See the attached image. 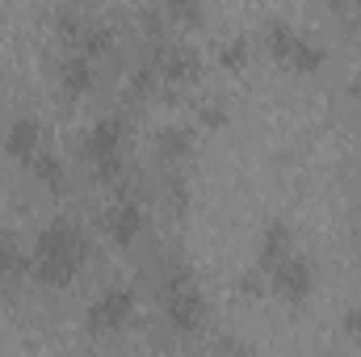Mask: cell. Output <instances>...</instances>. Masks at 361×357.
Returning a JSON list of instances; mask_svg holds the SVG:
<instances>
[{"mask_svg":"<svg viewBox=\"0 0 361 357\" xmlns=\"http://www.w3.org/2000/svg\"><path fill=\"white\" fill-rule=\"evenodd\" d=\"M244 55H248V38H235L231 47H223V63H227V68H235Z\"/></svg>","mask_w":361,"mask_h":357,"instance_id":"obj_15","label":"cell"},{"mask_svg":"<svg viewBox=\"0 0 361 357\" xmlns=\"http://www.w3.org/2000/svg\"><path fill=\"white\" fill-rule=\"evenodd\" d=\"M357 17H361V4H357Z\"/></svg>","mask_w":361,"mask_h":357,"instance_id":"obj_19","label":"cell"},{"mask_svg":"<svg viewBox=\"0 0 361 357\" xmlns=\"http://www.w3.org/2000/svg\"><path fill=\"white\" fill-rule=\"evenodd\" d=\"M92 80H97V72H92V59H85V55L72 51L59 63V89L68 92V97H85L92 89Z\"/></svg>","mask_w":361,"mask_h":357,"instance_id":"obj_11","label":"cell"},{"mask_svg":"<svg viewBox=\"0 0 361 357\" xmlns=\"http://www.w3.org/2000/svg\"><path fill=\"white\" fill-rule=\"evenodd\" d=\"M269 51H273V59H281L294 72H315L324 63V47L307 30L290 25V21H273L269 25Z\"/></svg>","mask_w":361,"mask_h":357,"instance_id":"obj_5","label":"cell"},{"mask_svg":"<svg viewBox=\"0 0 361 357\" xmlns=\"http://www.w3.org/2000/svg\"><path fill=\"white\" fill-rule=\"evenodd\" d=\"M17 265H21V248L8 231H0V277H8Z\"/></svg>","mask_w":361,"mask_h":357,"instance_id":"obj_14","label":"cell"},{"mask_svg":"<svg viewBox=\"0 0 361 357\" xmlns=\"http://www.w3.org/2000/svg\"><path fill=\"white\" fill-rule=\"evenodd\" d=\"M223 357H257L248 345H240V341H223Z\"/></svg>","mask_w":361,"mask_h":357,"instance_id":"obj_18","label":"cell"},{"mask_svg":"<svg viewBox=\"0 0 361 357\" xmlns=\"http://www.w3.org/2000/svg\"><path fill=\"white\" fill-rule=\"evenodd\" d=\"M341 328H345V337H361V303H353V307L345 311Z\"/></svg>","mask_w":361,"mask_h":357,"instance_id":"obj_16","label":"cell"},{"mask_svg":"<svg viewBox=\"0 0 361 357\" xmlns=\"http://www.w3.org/2000/svg\"><path fill=\"white\" fill-rule=\"evenodd\" d=\"M265 282H269V290L281 298V303H307L311 298V290H315V265L302 257V253H294V257H286L277 269L265 273Z\"/></svg>","mask_w":361,"mask_h":357,"instance_id":"obj_6","label":"cell"},{"mask_svg":"<svg viewBox=\"0 0 361 357\" xmlns=\"http://www.w3.org/2000/svg\"><path fill=\"white\" fill-rule=\"evenodd\" d=\"M135 307H139L135 290L122 286V282H114V286H105L89 307H85V328H89L92 337H118L135 320Z\"/></svg>","mask_w":361,"mask_h":357,"instance_id":"obj_4","label":"cell"},{"mask_svg":"<svg viewBox=\"0 0 361 357\" xmlns=\"http://www.w3.org/2000/svg\"><path fill=\"white\" fill-rule=\"evenodd\" d=\"M160 303H164V320L177 337H193L206 328V294L197 286V277L189 265H169L160 277Z\"/></svg>","mask_w":361,"mask_h":357,"instance_id":"obj_2","label":"cell"},{"mask_svg":"<svg viewBox=\"0 0 361 357\" xmlns=\"http://www.w3.org/2000/svg\"><path fill=\"white\" fill-rule=\"evenodd\" d=\"M122 147H126V118L122 114H101L85 131V143H80V156L92 173L101 177H114L122 169Z\"/></svg>","mask_w":361,"mask_h":357,"instance_id":"obj_3","label":"cell"},{"mask_svg":"<svg viewBox=\"0 0 361 357\" xmlns=\"http://www.w3.org/2000/svg\"><path fill=\"white\" fill-rule=\"evenodd\" d=\"M298 248H294V231L281 223V219H273L269 227L261 231V244H257V269L261 273H269V269H277L286 257H294Z\"/></svg>","mask_w":361,"mask_h":357,"instance_id":"obj_10","label":"cell"},{"mask_svg":"<svg viewBox=\"0 0 361 357\" xmlns=\"http://www.w3.org/2000/svg\"><path fill=\"white\" fill-rule=\"evenodd\" d=\"M4 152H8V160H17V164L30 169V164L47 152L42 122H38L34 114H17V118L8 122V131H4Z\"/></svg>","mask_w":361,"mask_h":357,"instance_id":"obj_8","label":"cell"},{"mask_svg":"<svg viewBox=\"0 0 361 357\" xmlns=\"http://www.w3.org/2000/svg\"><path fill=\"white\" fill-rule=\"evenodd\" d=\"M30 169H34V177H38V185H47L51 193H63V189H68V181H72V173H68V164H63V160H59L55 152H42V156H38V160H34Z\"/></svg>","mask_w":361,"mask_h":357,"instance_id":"obj_13","label":"cell"},{"mask_svg":"<svg viewBox=\"0 0 361 357\" xmlns=\"http://www.w3.org/2000/svg\"><path fill=\"white\" fill-rule=\"evenodd\" d=\"M202 122H206V126H223V122H227V105H223V101L206 105V109H202Z\"/></svg>","mask_w":361,"mask_h":357,"instance_id":"obj_17","label":"cell"},{"mask_svg":"<svg viewBox=\"0 0 361 357\" xmlns=\"http://www.w3.org/2000/svg\"><path fill=\"white\" fill-rule=\"evenodd\" d=\"M189 152H193V135H189L185 126H164V131L156 135V156H160L169 169H180V164L189 160Z\"/></svg>","mask_w":361,"mask_h":357,"instance_id":"obj_12","label":"cell"},{"mask_svg":"<svg viewBox=\"0 0 361 357\" xmlns=\"http://www.w3.org/2000/svg\"><path fill=\"white\" fill-rule=\"evenodd\" d=\"M147 59H152V68L160 72V80H169V85H185V80H193V76H197V68H202L197 51H193L189 42H180V38L156 42Z\"/></svg>","mask_w":361,"mask_h":357,"instance_id":"obj_7","label":"cell"},{"mask_svg":"<svg viewBox=\"0 0 361 357\" xmlns=\"http://www.w3.org/2000/svg\"><path fill=\"white\" fill-rule=\"evenodd\" d=\"M101 227H105V236L114 240V244H122V248H130L139 236H143V227H147V210L135 202V198H118L109 210H105V219H101Z\"/></svg>","mask_w":361,"mask_h":357,"instance_id":"obj_9","label":"cell"},{"mask_svg":"<svg viewBox=\"0 0 361 357\" xmlns=\"http://www.w3.org/2000/svg\"><path fill=\"white\" fill-rule=\"evenodd\" d=\"M85 261H89V236H85V227L72 223V219H51L38 231V240H34L30 269H34V277L42 286L63 290L85 269Z\"/></svg>","mask_w":361,"mask_h":357,"instance_id":"obj_1","label":"cell"}]
</instances>
